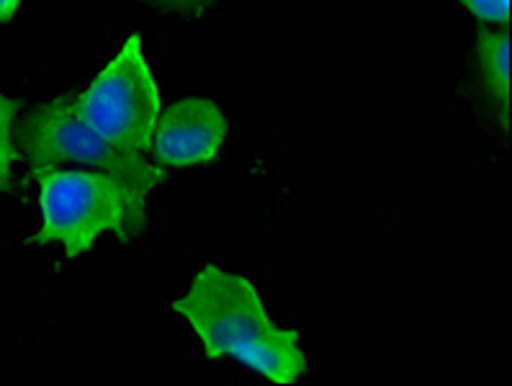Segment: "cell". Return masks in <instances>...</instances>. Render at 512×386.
<instances>
[{
	"mask_svg": "<svg viewBox=\"0 0 512 386\" xmlns=\"http://www.w3.org/2000/svg\"><path fill=\"white\" fill-rule=\"evenodd\" d=\"M461 6L474 13L476 19L497 24L502 29L510 24V0H461Z\"/></svg>",
	"mask_w": 512,
	"mask_h": 386,
	"instance_id": "obj_8",
	"label": "cell"
},
{
	"mask_svg": "<svg viewBox=\"0 0 512 386\" xmlns=\"http://www.w3.org/2000/svg\"><path fill=\"white\" fill-rule=\"evenodd\" d=\"M227 137V116L209 98H183L160 114L150 152L157 165L191 168L219 155Z\"/></svg>",
	"mask_w": 512,
	"mask_h": 386,
	"instance_id": "obj_5",
	"label": "cell"
},
{
	"mask_svg": "<svg viewBox=\"0 0 512 386\" xmlns=\"http://www.w3.org/2000/svg\"><path fill=\"white\" fill-rule=\"evenodd\" d=\"M173 312L193 327L206 358L232 356L276 384H294L307 368L299 335L268 317L253 281L219 266L201 268Z\"/></svg>",
	"mask_w": 512,
	"mask_h": 386,
	"instance_id": "obj_1",
	"label": "cell"
},
{
	"mask_svg": "<svg viewBox=\"0 0 512 386\" xmlns=\"http://www.w3.org/2000/svg\"><path fill=\"white\" fill-rule=\"evenodd\" d=\"M19 116V103L0 91V191H8L13 181V163H16V142L13 127Z\"/></svg>",
	"mask_w": 512,
	"mask_h": 386,
	"instance_id": "obj_7",
	"label": "cell"
},
{
	"mask_svg": "<svg viewBox=\"0 0 512 386\" xmlns=\"http://www.w3.org/2000/svg\"><path fill=\"white\" fill-rule=\"evenodd\" d=\"M75 111L85 127L111 145L134 152L150 150L160 119V91L137 34H132L93 83L75 96Z\"/></svg>",
	"mask_w": 512,
	"mask_h": 386,
	"instance_id": "obj_4",
	"label": "cell"
},
{
	"mask_svg": "<svg viewBox=\"0 0 512 386\" xmlns=\"http://www.w3.org/2000/svg\"><path fill=\"white\" fill-rule=\"evenodd\" d=\"M479 65L492 103L502 111V127H510V34L479 29Z\"/></svg>",
	"mask_w": 512,
	"mask_h": 386,
	"instance_id": "obj_6",
	"label": "cell"
},
{
	"mask_svg": "<svg viewBox=\"0 0 512 386\" xmlns=\"http://www.w3.org/2000/svg\"><path fill=\"white\" fill-rule=\"evenodd\" d=\"M150 3L157 8H165V11L191 13V11H201V8L211 6L214 0H150Z\"/></svg>",
	"mask_w": 512,
	"mask_h": 386,
	"instance_id": "obj_9",
	"label": "cell"
},
{
	"mask_svg": "<svg viewBox=\"0 0 512 386\" xmlns=\"http://www.w3.org/2000/svg\"><path fill=\"white\" fill-rule=\"evenodd\" d=\"M19 145L37 170L83 168L114 175L139 201L165 181L163 165L150 163L142 152L111 145L85 127L75 111V96L65 93L39 106L19 127Z\"/></svg>",
	"mask_w": 512,
	"mask_h": 386,
	"instance_id": "obj_3",
	"label": "cell"
},
{
	"mask_svg": "<svg viewBox=\"0 0 512 386\" xmlns=\"http://www.w3.org/2000/svg\"><path fill=\"white\" fill-rule=\"evenodd\" d=\"M42 230L31 245L60 242L67 258L93 248L101 235L137 240L147 230L145 201L114 175L83 168L37 170Z\"/></svg>",
	"mask_w": 512,
	"mask_h": 386,
	"instance_id": "obj_2",
	"label": "cell"
},
{
	"mask_svg": "<svg viewBox=\"0 0 512 386\" xmlns=\"http://www.w3.org/2000/svg\"><path fill=\"white\" fill-rule=\"evenodd\" d=\"M21 0H0V24H8V21L16 16Z\"/></svg>",
	"mask_w": 512,
	"mask_h": 386,
	"instance_id": "obj_10",
	"label": "cell"
}]
</instances>
